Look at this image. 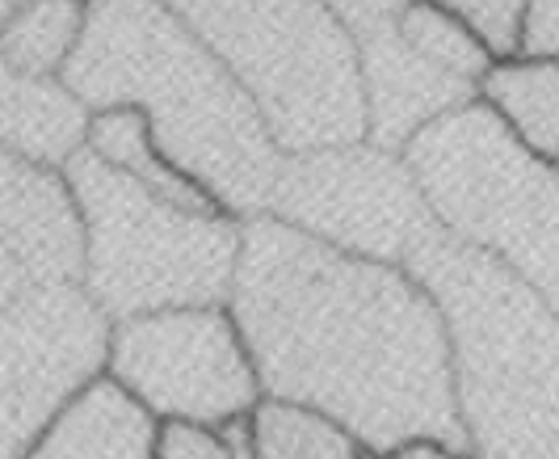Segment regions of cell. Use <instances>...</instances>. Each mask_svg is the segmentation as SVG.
I'll return each mask as SVG.
<instances>
[{"label": "cell", "instance_id": "cell-1", "mask_svg": "<svg viewBox=\"0 0 559 459\" xmlns=\"http://www.w3.org/2000/svg\"><path fill=\"white\" fill-rule=\"evenodd\" d=\"M227 313L265 401L311 409L370 451L404 438L463 447L447 320L404 266L261 211L240 220Z\"/></svg>", "mask_w": 559, "mask_h": 459}, {"label": "cell", "instance_id": "cell-2", "mask_svg": "<svg viewBox=\"0 0 559 459\" xmlns=\"http://www.w3.org/2000/svg\"><path fill=\"white\" fill-rule=\"evenodd\" d=\"M88 110H140L168 165L198 181L224 215L270 207L286 152L245 85L160 0H88V17L59 72Z\"/></svg>", "mask_w": 559, "mask_h": 459}, {"label": "cell", "instance_id": "cell-3", "mask_svg": "<svg viewBox=\"0 0 559 459\" xmlns=\"http://www.w3.org/2000/svg\"><path fill=\"white\" fill-rule=\"evenodd\" d=\"M404 270L447 320L454 409L472 459H559V313L504 261L420 236Z\"/></svg>", "mask_w": 559, "mask_h": 459}, {"label": "cell", "instance_id": "cell-4", "mask_svg": "<svg viewBox=\"0 0 559 459\" xmlns=\"http://www.w3.org/2000/svg\"><path fill=\"white\" fill-rule=\"evenodd\" d=\"M245 85L282 152L366 140L354 34L320 0H160Z\"/></svg>", "mask_w": 559, "mask_h": 459}, {"label": "cell", "instance_id": "cell-5", "mask_svg": "<svg viewBox=\"0 0 559 459\" xmlns=\"http://www.w3.org/2000/svg\"><path fill=\"white\" fill-rule=\"evenodd\" d=\"M63 181L84 228L81 287L110 316L227 304L240 254V220L224 211H186L156 199L131 173L81 148Z\"/></svg>", "mask_w": 559, "mask_h": 459}, {"label": "cell", "instance_id": "cell-6", "mask_svg": "<svg viewBox=\"0 0 559 459\" xmlns=\"http://www.w3.org/2000/svg\"><path fill=\"white\" fill-rule=\"evenodd\" d=\"M433 220L504 261L559 313V169L522 148L484 102L433 118L404 144Z\"/></svg>", "mask_w": 559, "mask_h": 459}, {"label": "cell", "instance_id": "cell-7", "mask_svg": "<svg viewBox=\"0 0 559 459\" xmlns=\"http://www.w3.org/2000/svg\"><path fill=\"white\" fill-rule=\"evenodd\" d=\"M106 379L156 422H194L211 431L252 413L261 401L252 358L227 304L110 320Z\"/></svg>", "mask_w": 559, "mask_h": 459}, {"label": "cell", "instance_id": "cell-8", "mask_svg": "<svg viewBox=\"0 0 559 459\" xmlns=\"http://www.w3.org/2000/svg\"><path fill=\"white\" fill-rule=\"evenodd\" d=\"M265 215L388 266H404L413 245L438 224L404 152L370 140L286 152Z\"/></svg>", "mask_w": 559, "mask_h": 459}, {"label": "cell", "instance_id": "cell-9", "mask_svg": "<svg viewBox=\"0 0 559 459\" xmlns=\"http://www.w3.org/2000/svg\"><path fill=\"white\" fill-rule=\"evenodd\" d=\"M110 316L81 283L0 304V459H22L63 404L106 375Z\"/></svg>", "mask_w": 559, "mask_h": 459}, {"label": "cell", "instance_id": "cell-10", "mask_svg": "<svg viewBox=\"0 0 559 459\" xmlns=\"http://www.w3.org/2000/svg\"><path fill=\"white\" fill-rule=\"evenodd\" d=\"M84 274V228L59 169L0 148V304L72 287Z\"/></svg>", "mask_w": 559, "mask_h": 459}, {"label": "cell", "instance_id": "cell-11", "mask_svg": "<svg viewBox=\"0 0 559 459\" xmlns=\"http://www.w3.org/2000/svg\"><path fill=\"white\" fill-rule=\"evenodd\" d=\"M354 47H358V81L366 106V140L374 148L404 152L420 127L479 97L476 81L450 76L420 51H413L400 38L395 22L358 34Z\"/></svg>", "mask_w": 559, "mask_h": 459}, {"label": "cell", "instance_id": "cell-12", "mask_svg": "<svg viewBox=\"0 0 559 459\" xmlns=\"http://www.w3.org/2000/svg\"><path fill=\"white\" fill-rule=\"evenodd\" d=\"M88 106L63 76H26L0 59V148L43 169H63L88 136Z\"/></svg>", "mask_w": 559, "mask_h": 459}, {"label": "cell", "instance_id": "cell-13", "mask_svg": "<svg viewBox=\"0 0 559 459\" xmlns=\"http://www.w3.org/2000/svg\"><path fill=\"white\" fill-rule=\"evenodd\" d=\"M156 417L97 375L22 459H152Z\"/></svg>", "mask_w": 559, "mask_h": 459}, {"label": "cell", "instance_id": "cell-14", "mask_svg": "<svg viewBox=\"0 0 559 459\" xmlns=\"http://www.w3.org/2000/svg\"><path fill=\"white\" fill-rule=\"evenodd\" d=\"M479 102L534 156H559V56H504L479 76Z\"/></svg>", "mask_w": 559, "mask_h": 459}, {"label": "cell", "instance_id": "cell-15", "mask_svg": "<svg viewBox=\"0 0 559 459\" xmlns=\"http://www.w3.org/2000/svg\"><path fill=\"white\" fill-rule=\"evenodd\" d=\"M84 148L93 156H102L114 169L131 173L140 186H147L156 199L177 202L186 211H219L215 199L190 181L177 165H168L165 156L152 144V131L143 122L140 110L131 106H114V110H93L88 115V136H84Z\"/></svg>", "mask_w": 559, "mask_h": 459}, {"label": "cell", "instance_id": "cell-16", "mask_svg": "<svg viewBox=\"0 0 559 459\" xmlns=\"http://www.w3.org/2000/svg\"><path fill=\"white\" fill-rule=\"evenodd\" d=\"M88 0H26L0 26V59L26 76H59L76 51Z\"/></svg>", "mask_w": 559, "mask_h": 459}, {"label": "cell", "instance_id": "cell-17", "mask_svg": "<svg viewBox=\"0 0 559 459\" xmlns=\"http://www.w3.org/2000/svg\"><path fill=\"white\" fill-rule=\"evenodd\" d=\"M252 438L261 459H354L358 443L349 434L333 426L329 417L299 409V404L261 401L249 413Z\"/></svg>", "mask_w": 559, "mask_h": 459}, {"label": "cell", "instance_id": "cell-18", "mask_svg": "<svg viewBox=\"0 0 559 459\" xmlns=\"http://www.w3.org/2000/svg\"><path fill=\"white\" fill-rule=\"evenodd\" d=\"M395 30H400V38L413 51H420L429 63H438L450 76H463V81H476L479 85V76L492 68V51L454 13L429 4V0H413L395 17Z\"/></svg>", "mask_w": 559, "mask_h": 459}, {"label": "cell", "instance_id": "cell-19", "mask_svg": "<svg viewBox=\"0 0 559 459\" xmlns=\"http://www.w3.org/2000/svg\"><path fill=\"white\" fill-rule=\"evenodd\" d=\"M429 4L454 13L492 51V59L518 56L522 22H526V0H429Z\"/></svg>", "mask_w": 559, "mask_h": 459}, {"label": "cell", "instance_id": "cell-20", "mask_svg": "<svg viewBox=\"0 0 559 459\" xmlns=\"http://www.w3.org/2000/svg\"><path fill=\"white\" fill-rule=\"evenodd\" d=\"M152 459H227L219 431L194 422H156Z\"/></svg>", "mask_w": 559, "mask_h": 459}, {"label": "cell", "instance_id": "cell-21", "mask_svg": "<svg viewBox=\"0 0 559 459\" xmlns=\"http://www.w3.org/2000/svg\"><path fill=\"white\" fill-rule=\"evenodd\" d=\"M320 4H324L336 22L354 34V38H358V34H366V30L392 26L413 0H320Z\"/></svg>", "mask_w": 559, "mask_h": 459}, {"label": "cell", "instance_id": "cell-22", "mask_svg": "<svg viewBox=\"0 0 559 459\" xmlns=\"http://www.w3.org/2000/svg\"><path fill=\"white\" fill-rule=\"evenodd\" d=\"M522 56H559V0H526Z\"/></svg>", "mask_w": 559, "mask_h": 459}, {"label": "cell", "instance_id": "cell-23", "mask_svg": "<svg viewBox=\"0 0 559 459\" xmlns=\"http://www.w3.org/2000/svg\"><path fill=\"white\" fill-rule=\"evenodd\" d=\"M379 459H472L463 447H450L442 438H404L388 451H379Z\"/></svg>", "mask_w": 559, "mask_h": 459}, {"label": "cell", "instance_id": "cell-24", "mask_svg": "<svg viewBox=\"0 0 559 459\" xmlns=\"http://www.w3.org/2000/svg\"><path fill=\"white\" fill-rule=\"evenodd\" d=\"M219 438H224V447H227V459H261L257 438H252L249 413H240V417L224 422V426H219Z\"/></svg>", "mask_w": 559, "mask_h": 459}, {"label": "cell", "instance_id": "cell-25", "mask_svg": "<svg viewBox=\"0 0 559 459\" xmlns=\"http://www.w3.org/2000/svg\"><path fill=\"white\" fill-rule=\"evenodd\" d=\"M22 4H26V0H0V26H4V22H9V17L22 9Z\"/></svg>", "mask_w": 559, "mask_h": 459}, {"label": "cell", "instance_id": "cell-26", "mask_svg": "<svg viewBox=\"0 0 559 459\" xmlns=\"http://www.w3.org/2000/svg\"><path fill=\"white\" fill-rule=\"evenodd\" d=\"M354 459H379V451H370V447H358V451H354Z\"/></svg>", "mask_w": 559, "mask_h": 459}, {"label": "cell", "instance_id": "cell-27", "mask_svg": "<svg viewBox=\"0 0 559 459\" xmlns=\"http://www.w3.org/2000/svg\"><path fill=\"white\" fill-rule=\"evenodd\" d=\"M556 169H559V156H556Z\"/></svg>", "mask_w": 559, "mask_h": 459}]
</instances>
